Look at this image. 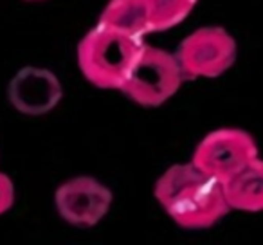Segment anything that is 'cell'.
<instances>
[{
    "label": "cell",
    "instance_id": "8",
    "mask_svg": "<svg viewBox=\"0 0 263 245\" xmlns=\"http://www.w3.org/2000/svg\"><path fill=\"white\" fill-rule=\"evenodd\" d=\"M227 204L238 211H263V161L254 159L240 173L223 184Z\"/></svg>",
    "mask_w": 263,
    "mask_h": 245
},
{
    "label": "cell",
    "instance_id": "1",
    "mask_svg": "<svg viewBox=\"0 0 263 245\" xmlns=\"http://www.w3.org/2000/svg\"><path fill=\"white\" fill-rule=\"evenodd\" d=\"M155 198L186 229L211 227L231 211L223 184L193 162L170 166L155 184Z\"/></svg>",
    "mask_w": 263,
    "mask_h": 245
},
{
    "label": "cell",
    "instance_id": "4",
    "mask_svg": "<svg viewBox=\"0 0 263 245\" xmlns=\"http://www.w3.org/2000/svg\"><path fill=\"white\" fill-rule=\"evenodd\" d=\"M254 159H258V146L251 134L238 128H222L208 134L200 141L191 162L226 184Z\"/></svg>",
    "mask_w": 263,
    "mask_h": 245
},
{
    "label": "cell",
    "instance_id": "11",
    "mask_svg": "<svg viewBox=\"0 0 263 245\" xmlns=\"http://www.w3.org/2000/svg\"><path fill=\"white\" fill-rule=\"evenodd\" d=\"M13 202H15V186L6 173L0 172V215L9 211L13 208Z\"/></svg>",
    "mask_w": 263,
    "mask_h": 245
},
{
    "label": "cell",
    "instance_id": "3",
    "mask_svg": "<svg viewBox=\"0 0 263 245\" xmlns=\"http://www.w3.org/2000/svg\"><path fill=\"white\" fill-rule=\"evenodd\" d=\"M184 72L177 56L143 44L119 90L141 106L155 108L179 92Z\"/></svg>",
    "mask_w": 263,
    "mask_h": 245
},
{
    "label": "cell",
    "instance_id": "5",
    "mask_svg": "<svg viewBox=\"0 0 263 245\" xmlns=\"http://www.w3.org/2000/svg\"><path fill=\"white\" fill-rule=\"evenodd\" d=\"M177 60L184 76L216 78L236 60V42L222 27H202L184 38Z\"/></svg>",
    "mask_w": 263,
    "mask_h": 245
},
{
    "label": "cell",
    "instance_id": "12",
    "mask_svg": "<svg viewBox=\"0 0 263 245\" xmlns=\"http://www.w3.org/2000/svg\"><path fill=\"white\" fill-rule=\"evenodd\" d=\"M197 2H198V0H197Z\"/></svg>",
    "mask_w": 263,
    "mask_h": 245
},
{
    "label": "cell",
    "instance_id": "2",
    "mask_svg": "<svg viewBox=\"0 0 263 245\" xmlns=\"http://www.w3.org/2000/svg\"><path fill=\"white\" fill-rule=\"evenodd\" d=\"M141 45V38L126 36L98 24L78 45V65L92 85L119 90Z\"/></svg>",
    "mask_w": 263,
    "mask_h": 245
},
{
    "label": "cell",
    "instance_id": "6",
    "mask_svg": "<svg viewBox=\"0 0 263 245\" xmlns=\"http://www.w3.org/2000/svg\"><path fill=\"white\" fill-rule=\"evenodd\" d=\"M58 215L76 227H94L110 211L112 193L92 177H74L63 182L54 193Z\"/></svg>",
    "mask_w": 263,
    "mask_h": 245
},
{
    "label": "cell",
    "instance_id": "7",
    "mask_svg": "<svg viewBox=\"0 0 263 245\" xmlns=\"http://www.w3.org/2000/svg\"><path fill=\"white\" fill-rule=\"evenodd\" d=\"M13 108L26 116H44L58 106L63 87L58 76L40 67H24L15 74L8 87Z\"/></svg>",
    "mask_w": 263,
    "mask_h": 245
},
{
    "label": "cell",
    "instance_id": "9",
    "mask_svg": "<svg viewBox=\"0 0 263 245\" xmlns=\"http://www.w3.org/2000/svg\"><path fill=\"white\" fill-rule=\"evenodd\" d=\"M98 24L132 38H143L150 33L144 0H110Z\"/></svg>",
    "mask_w": 263,
    "mask_h": 245
},
{
    "label": "cell",
    "instance_id": "10",
    "mask_svg": "<svg viewBox=\"0 0 263 245\" xmlns=\"http://www.w3.org/2000/svg\"><path fill=\"white\" fill-rule=\"evenodd\" d=\"M197 0H144L150 22V33L179 26L191 11Z\"/></svg>",
    "mask_w": 263,
    "mask_h": 245
}]
</instances>
